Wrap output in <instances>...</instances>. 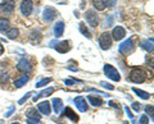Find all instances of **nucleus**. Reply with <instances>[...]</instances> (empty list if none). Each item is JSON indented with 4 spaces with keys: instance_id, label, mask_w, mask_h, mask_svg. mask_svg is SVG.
<instances>
[{
    "instance_id": "nucleus-26",
    "label": "nucleus",
    "mask_w": 154,
    "mask_h": 124,
    "mask_svg": "<svg viewBox=\"0 0 154 124\" xmlns=\"http://www.w3.org/2000/svg\"><path fill=\"white\" fill-rule=\"evenodd\" d=\"M80 31H81V33H82V35L85 36V37H88V39H90V37H91V35H90V32L88 31V28H86L85 27V25H84V23H80Z\"/></svg>"
},
{
    "instance_id": "nucleus-5",
    "label": "nucleus",
    "mask_w": 154,
    "mask_h": 124,
    "mask_svg": "<svg viewBox=\"0 0 154 124\" xmlns=\"http://www.w3.org/2000/svg\"><path fill=\"white\" fill-rule=\"evenodd\" d=\"M55 17H57L55 9L53 7H45L44 12H42V19H44L45 22H48V23H50V22H53L55 19Z\"/></svg>"
},
{
    "instance_id": "nucleus-1",
    "label": "nucleus",
    "mask_w": 154,
    "mask_h": 124,
    "mask_svg": "<svg viewBox=\"0 0 154 124\" xmlns=\"http://www.w3.org/2000/svg\"><path fill=\"white\" fill-rule=\"evenodd\" d=\"M128 79L132 83H144L146 79V73L145 70H143L140 68H134L128 75Z\"/></svg>"
},
{
    "instance_id": "nucleus-11",
    "label": "nucleus",
    "mask_w": 154,
    "mask_h": 124,
    "mask_svg": "<svg viewBox=\"0 0 154 124\" xmlns=\"http://www.w3.org/2000/svg\"><path fill=\"white\" fill-rule=\"evenodd\" d=\"M37 109H38V111L41 114H44V115H49L50 111H51L50 102H48V101H42L40 104H37Z\"/></svg>"
},
{
    "instance_id": "nucleus-19",
    "label": "nucleus",
    "mask_w": 154,
    "mask_h": 124,
    "mask_svg": "<svg viewBox=\"0 0 154 124\" xmlns=\"http://www.w3.org/2000/svg\"><path fill=\"white\" fill-rule=\"evenodd\" d=\"M64 115H66L67 118L72 119L73 122H77V120H79V115H77V114H75L73 110H72L71 108H66V109H64Z\"/></svg>"
},
{
    "instance_id": "nucleus-29",
    "label": "nucleus",
    "mask_w": 154,
    "mask_h": 124,
    "mask_svg": "<svg viewBox=\"0 0 154 124\" xmlns=\"http://www.w3.org/2000/svg\"><path fill=\"white\" fill-rule=\"evenodd\" d=\"M27 123L28 124H40V119H30V118H27Z\"/></svg>"
},
{
    "instance_id": "nucleus-7",
    "label": "nucleus",
    "mask_w": 154,
    "mask_h": 124,
    "mask_svg": "<svg viewBox=\"0 0 154 124\" xmlns=\"http://www.w3.org/2000/svg\"><path fill=\"white\" fill-rule=\"evenodd\" d=\"M85 19L88 21V23L91 27H96L99 25V18L98 14H96L95 10H88L85 13Z\"/></svg>"
},
{
    "instance_id": "nucleus-22",
    "label": "nucleus",
    "mask_w": 154,
    "mask_h": 124,
    "mask_svg": "<svg viewBox=\"0 0 154 124\" xmlns=\"http://www.w3.org/2000/svg\"><path fill=\"white\" fill-rule=\"evenodd\" d=\"M89 102H91V105H94V106H100V105L103 104V100L100 97H96V96H93V95H90L88 97Z\"/></svg>"
},
{
    "instance_id": "nucleus-30",
    "label": "nucleus",
    "mask_w": 154,
    "mask_h": 124,
    "mask_svg": "<svg viewBox=\"0 0 154 124\" xmlns=\"http://www.w3.org/2000/svg\"><path fill=\"white\" fill-rule=\"evenodd\" d=\"M148 123H149L148 117H146V115H143V117L140 118V124H148Z\"/></svg>"
},
{
    "instance_id": "nucleus-24",
    "label": "nucleus",
    "mask_w": 154,
    "mask_h": 124,
    "mask_svg": "<svg viewBox=\"0 0 154 124\" xmlns=\"http://www.w3.org/2000/svg\"><path fill=\"white\" fill-rule=\"evenodd\" d=\"M9 28V21L5 18H0V32H5Z\"/></svg>"
},
{
    "instance_id": "nucleus-6",
    "label": "nucleus",
    "mask_w": 154,
    "mask_h": 124,
    "mask_svg": "<svg viewBox=\"0 0 154 124\" xmlns=\"http://www.w3.org/2000/svg\"><path fill=\"white\" fill-rule=\"evenodd\" d=\"M14 7H16V1L14 0H4L3 3H0V12L5 14H11L14 10Z\"/></svg>"
},
{
    "instance_id": "nucleus-36",
    "label": "nucleus",
    "mask_w": 154,
    "mask_h": 124,
    "mask_svg": "<svg viewBox=\"0 0 154 124\" xmlns=\"http://www.w3.org/2000/svg\"><path fill=\"white\" fill-rule=\"evenodd\" d=\"M125 109H126V111H127V115H128V118H130V119H134V115H132V113L130 111V109H128L127 106L125 108Z\"/></svg>"
},
{
    "instance_id": "nucleus-37",
    "label": "nucleus",
    "mask_w": 154,
    "mask_h": 124,
    "mask_svg": "<svg viewBox=\"0 0 154 124\" xmlns=\"http://www.w3.org/2000/svg\"><path fill=\"white\" fill-rule=\"evenodd\" d=\"M109 105H110V106H113V108H116V109H119V105H117V104H114V102H110Z\"/></svg>"
},
{
    "instance_id": "nucleus-27",
    "label": "nucleus",
    "mask_w": 154,
    "mask_h": 124,
    "mask_svg": "<svg viewBox=\"0 0 154 124\" xmlns=\"http://www.w3.org/2000/svg\"><path fill=\"white\" fill-rule=\"evenodd\" d=\"M51 82V78H44V79H41L40 82H37L36 83V87H42V86H46L48 83H50Z\"/></svg>"
},
{
    "instance_id": "nucleus-35",
    "label": "nucleus",
    "mask_w": 154,
    "mask_h": 124,
    "mask_svg": "<svg viewBox=\"0 0 154 124\" xmlns=\"http://www.w3.org/2000/svg\"><path fill=\"white\" fill-rule=\"evenodd\" d=\"M13 111H14V108L12 106L11 109H9V111H8L7 114H5V118H9V117H11V115H12V114H13Z\"/></svg>"
},
{
    "instance_id": "nucleus-28",
    "label": "nucleus",
    "mask_w": 154,
    "mask_h": 124,
    "mask_svg": "<svg viewBox=\"0 0 154 124\" xmlns=\"http://www.w3.org/2000/svg\"><path fill=\"white\" fill-rule=\"evenodd\" d=\"M28 97H31V92H28L27 95H25V96H23V97H22V99L18 101V104H19V105L25 104V101H27V99H28Z\"/></svg>"
},
{
    "instance_id": "nucleus-9",
    "label": "nucleus",
    "mask_w": 154,
    "mask_h": 124,
    "mask_svg": "<svg viewBox=\"0 0 154 124\" xmlns=\"http://www.w3.org/2000/svg\"><path fill=\"white\" fill-rule=\"evenodd\" d=\"M125 35H126V31H125V28L121 26L114 27L113 31H112V37H113L114 41H121L125 37Z\"/></svg>"
},
{
    "instance_id": "nucleus-2",
    "label": "nucleus",
    "mask_w": 154,
    "mask_h": 124,
    "mask_svg": "<svg viewBox=\"0 0 154 124\" xmlns=\"http://www.w3.org/2000/svg\"><path fill=\"white\" fill-rule=\"evenodd\" d=\"M104 74L107 75L109 79L116 81V82H118V81L121 79V74H119L118 70L110 64H105L104 65Z\"/></svg>"
},
{
    "instance_id": "nucleus-10",
    "label": "nucleus",
    "mask_w": 154,
    "mask_h": 124,
    "mask_svg": "<svg viewBox=\"0 0 154 124\" xmlns=\"http://www.w3.org/2000/svg\"><path fill=\"white\" fill-rule=\"evenodd\" d=\"M17 69L21 70V72H30V70L32 69V65L28 60L26 59H21L17 63Z\"/></svg>"
},
{
    "instance_id": "nucleus-25",
    "label": "nucleus",
    "mask_w": 154,
    "mask_h": 124,
    "mask_svg": "<svg viewBox=\"0 0 154 124\" xmlns=\"http://www.w3.org/2000/svg\"><path fill=\"white\" fill-rule=\"evenodd\" d=\"M27 118H30V119H40V114L36 111V109H28Z\"/></svg>"
},
{
    "instance_id": "nucleus-8",
    "label": "nucleus",
    "mask_w": 154,
    "mask_h": 124,
    "mask_svg": "<svg viewBox=\"0 0 154 124\" xmlns=\"http://www.w3.org/2000/svg\"><path fill=\"white\" fill-rule=\"evenodd\" d=\"M32 9H33V4H32L31 0H23V1L21 3V13L25 17L30 16V14L32 13Z\"/></svg>"
},
{
    "instance_id": "nucleus-33",
    "label": "nucleus",
    "mask_w": 154,
    "mask_h": 124,
    "mask_svg": "<svg viewBox=\"0 0 154 124\" xmlns=\"http://www.w3.org/2000/svg\"><path fill=\"white\" fill-rule=\"evenodd\" d=\"M132 109H134L135 111H139V110H140V104L134 102V104H132Z\"/></svg>"
},
{
    "instance_id": "nucleus-16",
    "label": "nucleus",
    "mask_w": 154,
    "mask_h": 124,
    "mask_svg": "<svg viewBox=\"0 0 154 124\" xmlns=\"http://www.w3.org/2000/svg\"><path fill=\"white\" fill-rule=\"evenodd\" d=\"M53 92H54V88H53V87L46 88V90H44V91H41V92L38 93V95H36V96L33 97V101L36 102V101H37V100L40 99V97H48V96H50V95H51Z\"/></svg>"
},
{
    "instance_id": "nucleus-23",
    "label": "nucleus",
    "mask_w": 154,
    "mask_h": 124,
    "mask_svg": "<svg viewBox=\"0 0 154 124\" xmlns=\"http://www.w3.org/2000/svg\"><path fill=\"white\" fill-rule=\"evenodd\" d=\"M132 91L137 95V96H140L141 99H144V100H148L149 97H150V95H149L148 92H145V91H143V90H139V88H132Z\"/></svg>"
},
{
    "instance_id": "nucleus-32",
    "label": "nucleus",
    "mask_w": 154,
    "mask_h": 124,
    "mask_svg": "<svg viewBox=\"0 0 154 124\" xmlns=\"http://www.w3.org/2000/svg\"><path fill=\"white\" fill-rule=\"evenodd\" d=\"M75 82H76V81H75V79H72V78H68V79H66V81H64V83H66L67 86H72Z\"/></svg>"
},
{
    "instance_id": "nucleus-31",
    "label": "nucleus",
    "mask_w": 154,
    "mask_h": 124,
    "mask_svg": "<svg viewBox=\"0 0 154 124\" xmlns=\"http://www.w3.org/2000/svg\"><path fill=\"white\" fill-rule=\"evenodd\" d=\"M145 110L148 114H150V115L153 117V105H148V106L145 108Z\"/></svg>"
},
{
    "instance_id": "nucleus-13",
    "label": "nucleus",
    "mask_w": 154,
    "mask_h": 124,
    "mask_svg": "<svg viewBox=\"0 0 154 124\" xmlns=\"http://www.w3.org/2000/svg\"><path fill=\"white\" fill-rule=\"evenodd\" d=\"M54 47H55V50L58 52H60V54H64V52H67V51L69 50V44H68V41H60V42H58V44Z\"/></svg>"
},
{
    "instance_id": "nucleus-14",
    "label": "nucleus",
    "mask_w": 154,
    "mask_h": 124,
    "mask_svg": "<svg viewBox=\"0 0 154 124\" xmlns=\"http://www.w3.org/2000/svg\"><path fill=\"white\" fill-rule=\"evenodd\" d=\"M93 5L96 10H104L109 5V0H93Z\"/></svg>"
},
{
    "instance_id": "nucleus-39",
    "label": "nucleus",
    "mask_w": 154,
    "mask_h": 124,
    "mask_svg": "<svg viewBox=\"0 0 154 124\" xmlns=\"http://www.w3.org/2000/svg\"><path fill=\"white\" fill-rule=\"evenodd\" d=\"M12 124H19V123H16V122H14V123H12Z\"/></svg>"
},
{
    "instance_id": "nucleus-21",
    "label": "nucleus",
    "mask_w": 154,
    "mask_h": 124,
    "mask_svg": "<svg viewBox=\"0 0 154 124\" xmlns=\"http://www.w3.org/2000/svg\"><path fill=\"white\" fill-rule=\"evenodd\" d=\"M4 33H5V35L8 36V39H11V40H14V39L18 37V30L17 28H8Z\"/></svg>"
},
{
    "instance_id": "nucleus-18",
    "label": "nucleus",
    "mask_w": 154,
    "mask_h": 124,
    "mask_svg": "<svg viewBox=\"0 0 154 124\" xmlns=\"http://www.w3.org/2000/svg\"><path fill=\"white\" fill-rule=\"evenodd\" d=\"M53 108H54V111L57 114H59L62 111V109H63V102H62L60 99H54L53 100Z\"/></svg>"
},
{
    "instance_id": "nucleus-4",
    "label": "nucleus",
    "mask_w": 154,
    "mask_h": 124,
    "mask_svg": "<svg viewBox=\"0 0 154 124\" xmlns=\"http://www.w3.org/2000/svg\"><path fill=\"white\" fill-rule=\"evenodd\" d=\"M99 45L103 50H108L110 46H112V37L108 32H103L99 37Z\"/></svg>"
},
{
    "instance_id": "nucleus-38",
    "label": "nucleus",
    "mask_w": 154,
    "mask_h": 124,
    "mask_svg": "<svg viewBox=\"0 0 154 124\" xmlns=\"http://www.w3.org/2000/svg\"><path fill=\"white\" fill-rule=\"evenodd\" d=\"M4 52V47H3V45H0V55H2Z\"/></svg>"
},
{
    "instance_id": "nucleus-12",
    "label": "nucleus",
    "mask_w": 154,
    "mask_h": 124,
    "mask_svg": "<svg viewBox=\"0 0 154 124\" xmlns=\"http://www.w3.org/2000/svg\"><path fill=\"white\" fill-rule=\"evenodd\" d=\"M75 104H76L77 109H79L81 113H85L86 110H88V102H86V100L84 97H76Z\"/></svg>"
},
{
    "instance_id": "nucleus-15",
    "label": "nucleus",
    "mask_w": 154,
    "mask_h": 124,
    "mask_svg": "<svg viewBox=\"0 0 154 124\" xmlns=\"http://www.w3.org/2000/svg\"><path fill=\"white\" fill-rule=\"evenodd\" d=\"M63 32H64V22H57V25L54 26V35L55 37H60L62 35H63Z\"/></svg>"
},
{
    "instance_id": "nucleus-17",
    "label": "nucleus",
    "mask_w": 154,
    "mask_h": 124,
    "mask_svg": "<svg viewBox=\"0 0 154 124\" xmlns=\"http://www.w3.org/2000/svg\"><path fill=\"white\" fill-rule=\"evenodd\" d=\"M140 46L143 47L145 51H148V52H152L153 51V47H154V45H153V39H150V40H146V41H141V44H140Z\"/></svg>"
},
{
    "instance_id": "nucleus-3",
    "label": "nucleus",
    "mask_w": 154,
    "mask_h": 124,
    "mask_svg": "<svg viewBox=\"0 0 154 124\" xmlns=\"http://www.w3.org/2000/svg\"><path fill=\"white\" fill-rule=\"evenodd\" d=\"M135 50V44L132 39H128L126 40L125 42H122L121 45H119V52L123 55H127V54H131V52Z\"/></svg>"
},
{
    "instance_id": "nucleus-34",
    "label": "nucleus",
    "mask_w": 154,
    "mask_h": 124,
    "mask_svg": "<svg viewBox=\"0 0 154 124\" xmlns=\"http://www.w3.org/2000/svg\"><path fill=\"white\" fill-rule=\"evenodd\" d=\"M103 86V87H105V88H108V90H113V86L112 84H109V83H105V82H102L100 83Z\"/></svg>"
},
{
    "instance_id": "nucleus-20",
    "label": "nucleus",
    "mask_w": 154,
    "mask_h": 124,
    "mask_svg": "<svg viewBox=\"0 0 154 124\" xmlns=\"http://www.w3.org/2000/svg\"><path fill=\"white\" fill-rule=\"evenodd\" d=\"M27 82H28V77H27V75H22L21 78H18V79L14 81V86H16L17 88H21V87H23V86H25Z\"/></svg>"
}]
</instances>
